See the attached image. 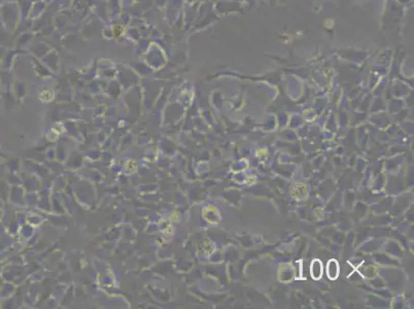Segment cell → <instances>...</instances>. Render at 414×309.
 I'll use <instances>...</instances> for the list:
<instances>
[{
    "mask_svg": "<svg viewBox=\"0 0 414 309\" xmlns=\"http://www.w3.org/2000/svg\"><path fill=\"white\" fill-rule=\"evenodd\" d=\"M324 273V267H323V263L321 260L315 259L312 261L311 266H310V274L311 277L315 281L321 280L322 276Z\"/></svg>",
    "mask_w": 414,
    "mask_h": 309,
    "instance_id": "cell-1",
    "label": "cell"
},
{
    "mask_svg": "<svg viewBox=\"0 0 414 309\" xmlns=\"http://www.w3.org/2000/svg\"><path fill=\"white\" fill-rule=\"evenodd\" d=\"M339 263L336 260H330L327 265V275L332 281H335L339 275Z\"/></svg>",
    "mask_w": 414,
    "mask_h": 309,
    "instance_id": "cell-2",
    "label": "cell"
}]
</instances>
